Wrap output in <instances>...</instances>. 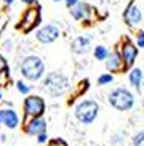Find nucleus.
I'll return each instance as SVG.
<instances>
[{"label": "nucleus", "mask_w": 144, "mask_h": 146, "mask_svg": "<svg viewBox=\"0 0 144 146\" xmlns=\"http://www.w3.org/2000/svg\"><path fill=\"white\" fill-rule=\"evenodd\" d=\"M64 2H66V7H67V8H74L80 0H64Z\"/></svg>", "instance_id": "393cba45"}, {"label": "nucleus", "mask_w": 144, "mask_h": 146, "mask_svg": "<svg viewBox=\"0 0 144 146\" xmlns=\"http://www.w3.org/2000/svg\"><path fill=\"white\" fill-rule=\"evenodd\" d=\"M0 101H2V92H0Z\"/></svg>", "instance_id": "c85d7f7f"}, {"label": "nucleus", "mask_w": 144, "mask_h": 146, "mask_svg": "<svg viewBox=\"0 0 144 146\" xmlns=\"http://www.w3.org/2000/svg\"><path fill=\"white\" fill-rule=\"evenodd\" d=\"M10 84V69L0 72V87H8Z\"/></svg>", "instance_id": "aec40b11"}, {"label": "nucleus", "mask_w": 144, "mask_h": 146, "mask_svg": "<svg viewBox=\"0 0 144 146\" xmlns=\"http://www.w3.org/2000/svg\"><path fill=\"white\" fill-rule=\"evenodd\" d=\"M0 125H3L10 130L18 129L19 125V116L13 108H3L0 109Z\"/></svg>", "instance_id": "9b49d317"}, {"label": "nucleus", "mask_w": 144, "mask_h": 146, "mask_svg": "<svg viewBox=\"0 0 144 146\" xmlns=\"http://www.w3.org/2000/svg\"><path fill=\"white\" fill-rule=\"evenodd\" d=\"M19 72L26 80L37 82L45 77V63L40 56L29 55L19 63Z\"/></svg>", "instance_id": "f257e3e1"}, {"label": "nucleus", "mask_w": 144, "mask_h": 146, "mask_svg": "<svg viewBox=\"0 0 144 146\" xmlns=\"http://www.w3.org/2000/svg\"><path fill=\"white\" fill-rule=\"evenodd\" d=\"M53 2H64V0H53Z\"/></svg>", "instance_id": "cd10ccee"}, {"label": "nucleus", "mask_w": 144, "mask_h": 146, "mask_svg": "<svg viewBox=\"0 0 144 146\" xmlns=\"http://www.w3.org/2000/svg\"><path fill=\"white\" fill-rule=\"evenodd\" d=\"M114 82V76L112 74H101L99 77H98V85H101V87H104V85H109V84H112Z\"/></svg>", "instance_id": "f3484780"}, {"label": "nucleus", "mask_w": 144, "mask_h": 146, "mask_svg": "<svg viewBox=\"0 0 144 146\" xmlns=\"http://www.w3.org/2000/svg\"><path fill=\"white\" fill-rule=\"evenodd\" d=\"M93 7L88 3H85V2H79V3L71 8V16L75 19V21H88L90 15L93 13Z\"/></svg>", "instance_id": "4468645a"}, {"label": "nucleus", "mask_w": 144, "mask_h": 146, "mask_svg": "<svg viewBox=\"0 0 144 146\" xmlns=\"http://www.w3.org/2000/svg\"><path fill=\"white\" fill-rule=\"evenodd\" d=\"M37 141L40 143V145L47 143V141H48V135H47V133H42V135H38V137H37Z\"/></svg>", "instance_id": "b1692460"}, {"label": "nucleus", "mask_w": 144, "mask_h": 146, "mask_svg": "<svg viewBox=\"0 0 144 146\" xmlns=\"http://www.w3.org/2000/svg\"><path fill=\"white\" fill-rule=\"evenodd\" d=\"M22 3H26L27 7H30V5H35L37 3V0H21Z\"/></svg>", "instance_id": "a878e982"}, {"label": "nucleus", "mask_w": 144, "mask_h": 146, "mask_svg": "<svg viewBox=\"0 0 144 146\" xmlns=\"http://www.w3.org/2000/svg\"><path fill=\"white\" fill-rule=\"evenodd\" d=\"M22 111L27 119H38L47 112V103L40 95H29L22 103Z\"/></svg>", "instance_id": "423d86ee"}, {"label": "nucleus", "mask_w": 144, "mask_h": 146, "mask_svg": "<svg viewBox=\"0 0 144 146\" xmlns=\"http://www.w3.org/2000/svg\"><path fill=\"white\" fill-rule=\"evenodd\" d=\"M104 66H106L107 72L109 74H120V72H125L127 69H125V64H123L122 58H120L119 52L117 50H114V52H110L109 56L106 58V61H104Z\"/></svg>", "instance_id": "9d476101"}, {"label": "nucleus", "mask_w": 144, "mask_h": 146, "mask_svg": "<svg viewBox=\"0 0 144 146\" xmlns=\"http://www.w3.org/2000/svg\"><path fill=\"white\" fill-rule=\"evenodd\" d=\"M136 47L144 48V31L143 29L136 32Z\"/></svg>", "instance_id": "412c9836"}, {"label": "nucleus", "mask_w": 144, "mask_h": 146, "mask_svg": "<svg viewBox=\"0 0 144 146\" xmlns=\"http://www.w3.org/2000/svg\"><path fill=\"white\" fill-rule=\"evenodd\" d=\"M109 53L110 52L104 47V45H96V47L93 48V56L98 61H106V58L109 56Z\"/></svg>", "instance_id": "dca6fc26"}, {"label": "nucleus", "mask_w": 144, "mask_h": 146, "mask_svg": "<svg viewBox=\"0 0 144 146\" xmlns=\"http://www.w3.org/2000/svg\"><path fill=\"white\" fill-rule=\"evenodd\" d=\"M13 2H15V0H3V3L8 5V7H10V5H13Z\"/></svg>", "instance_id": "bb28decb"}, {"label": "nucleus", "mask_w": 144, "mask_h": 146, "mask_svg": "<svg viewBox=\"0 0 144 146\" xmlns=\"http://www.w3.org/2000/svg\"><path fill=\"white\" fill-rule=\"evenodd\" d=\"M59 35H61V31L58 26H55V24H45L40 29H37L35 39H37V42L43 43V45H50V43L56 42V40L59 39Z\"/></svg>", "instance_id": "6e6552de"}, {"label": "nucleus", "mask_w": 144, "mask_h": 146, "mask_svg": "<svg viewBox=\"0 0 144 146\" xmlns=\"http://www.w3.org/2000/svg\"><path fill=\"white\" fill-rule=\"evenodd\" d=\"M143 80H144V74L139 68H131L130 72H128V82L131 84V87H135L136 92L141 88L143 85Z\"/></svg>", "instance_id": "2eb2a0df"}, {"label": "nucleus", "mask_w": 144, "mask_h": 146, "mask_svg": "<svg viewBox=\"0 0 144 146\" xmlns=\"http://www.w3.org/2000/svg\"><path fill=\"white\" fill-rule=\"evenodd\" d=\"M131 141H133V146H144V130L136 133L131 138Z\"/></svg>", "instance_id": "6ab92c4d"}, {"label": "nucleus", "mask_w": 144, "mask_h": 146, "mask_svg": "<svg viewBox=\"0 0 144 146\" xmlns=\"http://www.w3.org/2000/svg\"><path fill=\"white\" fill-rule=\"evenodd\" d=\"M26 135L29 137H38L42 133H47V120L43 117H38V119H29L27 122H24V127H22Z\"/></svg>", "instance_id": "1a4fd4ad"}, {"label": "nucleus", "mask_w": 144, "mask_h": 146, "mask_svg": "<svg viewBox=\"0 0 144 146\" xmlns=\"http://www.w3.org/2000/svg\"><path fill=\"white\" fill-rule=\"evenodd\" d=\"M143 108H144V96H143Z\"/></svg>", "instance_id": "c756f323"}, {"label": "nucleus", "mask_w": 144, "mask_h": 146, "mask_svg": "<svg viewBox=\"0 0 144 146\" xmlns=\"http://www.w3.org/2000/svg\"><path fill=\"white\" fill-rule=\"evenodd\" d=\"M16 88H18V92L19 93H22V95H27L29 96V93H30V87L26 84V82H22V80H18L16 82Z\"/></svg>", "instance_id": "a211bd4d"}, {"label": "nucleus", "mask_w": 144, "mask_h": 146, "mask_svg": "<svg viewBox=\"0 0 144 146\" xmlns=\"http://www.w3.org/2000/svg\"><path fill=\"white\" fill-rule=\"evenodd\" d=\"M8 61L5 58L3 55H0V72H3V71H8Z\"/></svg>", "instance_id": "4be33fe9"}, {"label": "nucleus", "mask_w": 144, "mask_h": 146, "mask_svg": "<svg viewBox=\"0 0 144 146\" xmlns=\"http://www.w3.org/2000/svg\"><path fill=\"white\" fill-rule=\"evenodd\" d=\"M107 101L114 109L120 112L131 111L135 106V95L131 90H128L125 87H117L107 95Z\"/></svg>", "instance_id": "7ed1b4c3"}, {"label": "nucleus", "mask_w": 144, "mask_h": 146, "mask_svg": "<svg viewBox=\"0 0 144 146\" xmlns=\"http://www.w3.org/2000/svg\"><path fill=\"white\" fill-rule=\"evenodd\" d=\"M117 52H119V55H120V58H122L127 71L135 66V61H136V58H138L139 50H138L136 43H133V40L130 39V37H122V39H120Z\"/></svg>", "instance_id": "0eeeda50"}, {"label": "nucleus", "mask_w": 144, "mask_h": 146, "mask_svg": "<svg viewBox=\"0 0 144 146\" xmlns=\"http://www.w3.org/2000/svg\"><path fill=\"white\" fill-rule=\"evenodd\" d=\"M91 48V37L90 35H77L71 43V50L75 55H87Z\"/></svg>", "instance_id": "f8f14e48"}, {"label": "nucleus", "mask_w": 144, "mask_h": 146, "mask_svg": "<svg viewBox=\"0 0 144 146\" xmlns=\"http://www.w3.org/2000/svg\"><path fill=\"white\" fill-rule=\"evenodd\" d=\"M42 85L43 90L47 92L51 98H58V96H63L69 90V79L63 72L53 71V72H48L42 79Z\"/></svg>", "instance_id": "f03ea898"}, {"label": "nucleus", "mask_w": 144, "mask_h": 146, "mask_svg": "<svg viewBox=\"0 0 144 146\" xmlns=\"http://www.w3.org/2000/svg\"><path fill=\"white\" fill-rule=\"evenodd\" d=\"M42 21V10H40V5H30L24 10V13L21 15V19H19V24H18V29H21L24 34H29L35 27L40 24Z\"/></svg>", "instance_id": "39448f33"}, {"label": "nucleus", "mask_w": 144, "mask_h": 146, "mask_svg": "<svg viewBox=\"0 0 144 146\" xmlns=\"http://www.w3.org/2000/svg\"><path fill=\"white\" fill-rule=\"evenodd\" d=\"M50 146H67V143L64 141L63 138H55L50 141Z\"/></svg>", "instance_id": "5701e85b"}, {"label": "nucleus", "mask_w": 144, "mask_h": 146, "mask_svg": "<svg viewBox=\"0 0 144 146\" xmlns=\"http://www.w3.org/2000/svg\"><path fill=\"white\" fill-rule=\"evenodd\" d=\"M99 114V104L94 100H82L74 108V116L75 119L83 125H90L96 120Z\"/></svg>", "instance_id": "20e7f679"}, {"label": "nucleus", "mask_w": 144, "mask_h": 146, "mask_svg": "<svg viewBox=\"0 0 144 146\" xmlns=\"http://www.w3.org/2000/svg\"><path fill=\"white\" fill-rule=\"evenodd\" d=\"M123 19H125V24L130 27H136L138 24H141L143 21V11L139 10L138 5H130L127 10H125V13H123Z\"/></svg>", "instance_id": "ddd939ff"}]
</instances>
